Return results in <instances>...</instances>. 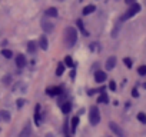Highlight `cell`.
<instances>
[{"mask_svg":"<svg viewBox=\"0 0 146 137\" xmlns=\"http://www.w3.org/2000/svg\"><path fill=\"white\" fill-rule=\"evenodd\" d=\"M76 40H78V32H76V29L75 27H67L66 32H64V41H66V44L69 47H73V46H75V43H76Z\"/></svg>","mask_w":146,"mask_h":137,"instance_id":"cell-1","label":"cell"},{"mask_svg":"<svg viewBox=\"0 0 146 137\" xmlns=\"http://www.w3.org/2000/svg\"><path fill=\"white\" fill-rule=\"evenodd\" d=\"M139 12H140V5H137V3H132L130 7L127 9V12L122 16V20H127V19L133 17L135 14H137Z\"/></svg>","mask_w":146,"mask_h":137,"instance_id":"cell-2","label":"cell"},{"mask_svg":"<svg viewBox=\"0 0 146 137\" xmlns=\"http://www.w3.org/2000/svg\"><path fill=\"white\" fill-rule=\"evenodd\" d=\"M89 121L92 123V126H96L100 121V111L98 107H92L89 110Z\"/></svg>","mask_w":146,"mask_h":137,"instance_id":"cell-3","label":"cell"},{"mask_svg":"<svg viewBox=\"0 0 146 137\" xmlns=\"http://www.w3.org/2000/svg\"><path fill=\"white\" fill-rule=\"evenodd\" d=\"M109 127H110V130H112V131H113V133H115L117 137H126V133H125V130H123V128H122L119 124H116V123H113V121H112V123L109 124Z\"/></svg>","mask_w":146,"mask_h":137,"instance_id":"cell-4","label":"cell"},{"mask_svg":"<svg viewBox=\"0 0 146 137\" xmlns=\"http://www.w3.org/2000/svg\"><path fill=\"white\" fill-rule=\"evenodd\" d=\"M106 73L105 72H102V70H98L96 73H95V80L98 82V83H103L105 80H106Z\"/></svg>","mask_w":146,"mask_h":137,"instance_id":"cell-5","label":"cell"},{"mask_svg":"<svg viewBox=\"0 0 146 137\" xmlns=\"http://www.w3.org/2000/svg\"><path fill=\"white\" fill-rule=\"evenodd\" d=\"M53 27H54V26H53L52 22H49V20H43V22H42V29H43L46 33H50V32L53 30Z\"/></svg>","mask_w":146,"mask_h":137,"instance_id":"cell-6","label":"cell"},{"mask_svg":"<svg viewBox=\"0 0 146 137\" xmlns=\"http://www.w3.org/2000/svg\"><path fill=\"white\" fill-rule=\"evenodd\" d=\"M30 134H32V126H30V123H27L23 127V130L20 131V137H30Z\"/></svg>","mask_w":146,"mask_h":137,"instance_id":"cell-7","label":"cell"},{"mask_svg":"<svg viewBox=\"0 0 146 137\" xmlns=\"http://www.w3.org/2000/svg\"><path fill=\"white\" fill-rule=\"evenodd\" d=\"M16 64H17V67H19V68H23V67L26 66V57H25L23 54L16 56Z\"/></svg>","mask_w":146,"mask_h":137,"instance_id":"cell-8","label":"cell"},{"mask_svg":"<svg viewBox=\"0 0 146 137\" xmlns=\"http://www.w3.org/2000/svg\"><path fill=\"white\" fill-rule=\"evenodd\" d=\"M115 66H116V57L115 56H110L108 59V61H106V68H108V70H113Z\"/></svg>","mask_w":146,"mask_h":137,"instance_id":"cell-9","label":"cell"},{"mask_svg":"<svg viewBox=\"0 0 146 137\" xmlns=\"http://www.w3.org/2000/svg\"><path fill=\"white\" fill-rule=\"evenodd\" d=\"M39 46H40V49L47 50V47H49V41H47L46 36H42V37L39 39Z\"/></svg>","mask_w":146,"mask_h":137,"instance_id":"cell-10","label":"cell"},{"mask_svg":"<svg viewBox=\"0 0 146 137\" xmlns=\"http://www.w3.org/2000/svg\"><path fill=\"white\" fill-rule=\"evenodd\" d=\"M46 16H49V17H57V14H59V12H57V9H54V7H49V9H46Z\"/></svg>","mask_w":146,"mask_h":137,"instance_id":"cell-11","label":"cell"},{"mask_svg":"<svg viewBox=\"0 0 146 137\" xmlns=\"http://www.w3.org/2000/svg\"><path fill=\"white\" fill-rule=\"evenodd\" d=\"M47 93H49L50 96H59V94L62 93V87H50V89L47 90Z\"/></svg>","mask_w":146,"mask_h":137,"instance_id":"cell-12","label":"cell"},{"mask_svg":"<svg viewBox=\"0 0 146 137\" xmlns=\"http://www.w3.org/2000/svg\"><path fill=\"white\" fill-rule=\"evenodd\" d=\"M35 123L36 126H40V106H36V111H35Z\"/></svg>","mask_w":146,"mask_h":137,"instance_id":"cell-13","label":"cell"},{"mask_svg":"<svg viewBox=\"0 0 146 137\" xmlns=\"http://www.w3.org/2000/svg\"><path fill=\"white\" fill-rule=\"evenodd\" d=\"M70 110H72V103H70V101H64V103L62 104V111H63L64 114H67Z\"/></svg>","mask_w":146,"mask_h":137,"instance_id":"cell-14","label":"cell"},{"mask_svg":"<svg viewBox=\"0 0 146 137\" xmlns=\"http://www.w3.org/2000/svg\"><path fill=\"white\" fill-rule=\"evenodd\" d=\"M95 10H96V7H95L93 5H89V6H86V7L83 9V12H82V13H83L85 16H88V14H90V13H92V12H95Z\"/></svg>","mask_w":146,"mask_h":137,"instance_id":"cell-15","label":"cell"},{"mask_svg":"<svg viewBox=\"0 0 146 137\" xmlns=\"http://www.w3.org/2000/svg\"><path fill=\"white\" fill-rule=\"evenodd\" d=\"M36 49H37V44H36L35 41H29V44H27V51H29V53H35Z\"/></svg>","mask_w":146,"mask_h":137,"instance_id":"cell-16","label":"cell"},{"mask_svg":"<svg viewBox=\"0 0 146 137\" xmlns=\"http://www.w3.org/2000/svg\"><path fill=\"white\" fill-rule=\"evenodd\" d=\"M63 72H64V64H63V63H59V64H57V68H56V74H57V76H62Z\"/></svg>","mask_w":146,"mask_h":137,"instance_id":"cell-17","label":"cell"},{"mask_svg":"<svg viewBox=\"0 0 146 137\" xmlns=\"http://www.w3.org/2000/svg\"><path fill=\"white\" fill-rule=\"evenodd\" d=\"M0 116H2V119H3L5 121H9V120H10V113L6 111V110H2V111H0Z\"/></svg>","mask_w":146,"mask_h":137,"instance_id":"cell-18","label":"cell"},{"mask_svg":"<svg viewBox=\"0 0 146 137\" xmlns=\"http://www.w3.org/2000/svg\"><path fill=\"white\" fill-rule=\"evenodd\" d=\"M2 56H3V57H6V59H12V56H13V53H12V50H7V49H3V50H2Z\"/></svg>","mask_w":146,"mask_h":137,"instance_id":"cell-19","label":"cell"},{"mask_svg":"<svg viewBox=\"0 0 146 137\" xmlns=\"http://www.w3.org/2000/svg\"><path fill=\"white\" fill-rule=\"evenodd\" d=\"M78 124H79V117H73V119H72V130H73V131L76 130Z\"/></svg>","mask_w":146,"mask_h":137,"instance_id":"cell-20","label":"cell"},{"mask_svg":"<svg viewBox=\"0 0 146 137\" xmlns=\"http://www.w3.org/2000/svg\"><path fill=\"white\" fill-rule=\"evenodd\" d=\"M137 120L145 124V123H146V114H145V113H137Z\"/></svg>","mask_w":146,"mask_h":137,"instance_id":"cell-21","label":"cell"},{"mask_svg":"<svg viewBox=\"0 0 146 137\" xmlns=\"http://www.w3.org/2000/svg\"><path fill=\"white\" fill-rule=\"evenodd\" d=\"M64 64H66V66H69V67H72V66H73V60H72V57H70V56H66V57H64Z\"/></svg>","mask_w":146,"mask_h":137,"instance_id":"cell-22","label":"cell"},{"mask_svg":"<svg viewBox=\"0 0 146 137\" xmlns=\"http://www.w3.org/2000/svg\"><path fill=\"white\" fill-rule=\"evenodd\" d=\"M137 73H139L140 76H145V74H146V66H140V67L137 68Z\"/></svg>","mask_w":146,"mask_h":137,"instance_id":"cell-23","label":"cell"},{"mask_svg":"<svg viewBox=\"0 0 146 137\" xmlns=\"http://www.w3.org/2000/svg\"><path fill=\"white\" fill-rule=\"evenodd\" d=\"M98 101H99V103H106V101H108V96H106L105 93H103V94H100V96H99V99H98Z\"/></svg>","mask_w":146,"mask_h":137,"instance_id":"cell-24","label":"cell"},{"mask_svg":"<svg viewBox=\"0 0 146 137\" xmlns=\"http://www.w3.org/2000/svg\"><path fill=\"white\" fill-rule=\"evenodd\" d=\"M123 61H125V64H126L127 67H132V60H130V59L125 57V60H123Z\"/></svg>","mask_w":146,"mask_h":137,"instance_id":"cell-25","label":"cell"},{"mask_svg":"<svg viewBox=\"0 0 146 137\" xmlns=\"http://www.w3.org/2000/svg\"><path fill=\"white\" fill-rule=\"evenodd\" d=\"M109 89L115 92V90H116V83H115V82H110V83H109Z\"/></svg>","mask_w":146,"mask_h":137,"instance_id":"cell-26","label":"cell"},{"mask_svg":"<svg viewBox=\"0 0 146 137\" xmlns=\"http://www.w3.org/2000/svg\"><path fill=\"white\" fill-rule=\"evenodd\" d=\"M132 96H133V97H137V96H139V93H137V90H136V89H133V90H132Z\"/></svg>","mask_w":146,"mask_h":137,"instance_id":"cell-27","label":"cell"},{"mask_svg":"<svg viewBox=\"0 0 146 137\" xmlns=\"http://www.w3.org/2000/svg\"><path fill=\"white\" fill-rule=\"evenodd\" d=\"M23 104H25V100H22V99H20V100H17V107H22Z\"/></svg>","mask_w":146,"mask_h":137,"instance_id":"cell-28","label":"cell"},{"mask_svg":"<svg viewBox=\"0 0 146 137\" xmlns=\"http://www.w3.org/2000/svg\"><path fill=\"white\" fill-rule=\"evenodd\" d=\"M78 26H79V29L83 30V22H82V20H78Z\"/></svg>","mask_w":146,"mask_h":137,"instance_id":"cell-29","label":"cell"},{"mask_svg":"<svg viewBox=\"0 0 146 137\" xmlns=\"http://www.w3.org/2000/svg\"><path fill=\"white\" fill-rule=\"evenodd\" d=\"M125 2H126L127 5H132V3H135V2H136V0H125Z\"/></svg>","mask_w":146,"mask_h":137,"instance_id":"cell-30","label":"cell"},{"mask_svg":"<svg viewBox=\"0 0 146 137\" xmlns=\"http://www.w3.org/2000/svg\"><path fill=\"white\" fill-rule=\"evenodd\" d=\"M59 2H63V0H59Z\"/></svg>","mask_w":146,"mask_h":137,"instance_id":"cell-31","label":"cell"}]
</instances>
